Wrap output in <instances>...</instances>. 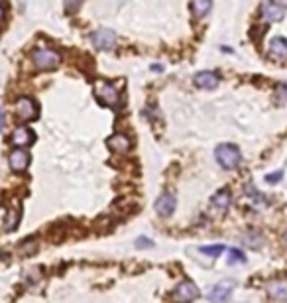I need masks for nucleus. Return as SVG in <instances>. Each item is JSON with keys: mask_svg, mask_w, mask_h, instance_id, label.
Instances as JSON below:
<instances>
[{"mask_svg": "<svg viewBox=\"0 0 287 303\" xmlns=\"http://www.w3.org/2000/svg\"><path fill=\"white\" fill-rule=\"evenodd\" d=\"M8 164H10L12 171L22 173V171H26V170H28V166H30V154H28L26 150L16 148V150H12V152H10V156H8Z\"/></svg>", "mask_w": 287, "mask_h": 303, "instance_id": "8", "label": "nucleus"}, {"mask_svg": "<svg viewBox=\"0 0 287 303\" xmlns=\"http://www.w3.org/2000/svg\"><path fill=\"white\" fill-rule=\"evenodd\" d=\"M275 95H277V98L281 100V103H287V87L285 85H277Z\"/></svg>", "mask_w": 287, "mask_h": 303, "instance_id": "23", "label": "nucleus"}, {"mask_svg": "<svg viewBox=\"0 0 287 303\" xmlns=\"http://www.w3.org/2000/svg\"><path fill=\"white\" fill-rule=\"evenodd\" d=\"M226 248H224V244H211V246H203L201 248V252L203 254H207V256H218V254H222Z\"/></svg>", "mask_w": 287, "mask_h": 303, "instance_id": "20", "label": "nucleus"}, {"mask_svg": "<svg viewBox=\"0 0 287 303\" xmlns=\"http://www.w3.org/2000/svg\"><path fill=\"white\" fill-rule=\"evenodd\" d=\"M218 81H220V79H218V75H216L215 71H201V73H197L195 79H193V83H195L199 89H207V91L218 87Z\"/></svg>", "mask_w": 287, "mask_h": 303, "instance_id": "10", "label": "nucleus"}, {"mask_svg": "<svg viewBox=\"0 0 287 303\" xmlns=\"http://www.w3.org/2000/svg\"><path fill=\"white\" fill-rule=\"evenodd\" d=\"M4 18V6H0V20Z\"/></svg>", "mask_w": 287, "mask_h": 303, "instance_id": "27", "label": "nucleus"}, {"mask_svg": "<svg viewBox=\"0 0 287 303\" xmlns=\"http://www.w3.org/2000/svg\"><path fill=\"white\" fill-rule=\"evenodd\" d=\"M269 56L273 57V59H277V61H281V59H287V39L285 38H273L271 41H269Z\"/></svg>", "mask_w": 287, "mask_h": 303, "instance_id": "13", "label": "nucleus"}, {"mask_svg": "<svg viewBox=\"0 0 287 303\" xmlns=\"http://www.w3.org/2000/svg\"><path fill=\"white\" fill-rule=\"evenodd\" d=\"M285 242H287V232H285Z\"/></svg>", "mask_w": 287, "mask_h": 303, "instance_id": "28", "label": "nucleus"}, {"mask_svg": "<svg viewBox=\"0 0 287 303\" xmlns=\"http://www.w3.org/2000/svg\"><path fill=\"white\" fill-rule=\"evenodd\" d=\"M136 248H154V240H150L146 236H140L136 240Z\"/></svg>", "mask_w": 287, "mask_h": 303, "instance_id": "22", "label": "nucleus"}, {"mask_svg": "<svg viewBox=\"0 0 287 303\" xmlns=\"http://www.w3.org/2000/svg\"><path fill=\"white\" fill-rule=\"evenodd\" d=\"M18 219H20V211L18 209H10L6 213V219H4V228L8 232H12L16 227H18Z\"/></svg>", "mask_w": 287, "mask_h": 303, "instance_id": "18", "label": "nucleus"}, {"mask_svg": "<svg viewBox=\"0 0 287 303\" xmlns=\"http://www.w3.org/2000/svg\"><path fill=\"white\" fill-rule=\"evenodd\" d=\"M189 8H191V12H193L195 18H203L213 8V2H211V0H195V2L189 4Z\"/></svg>", "mask_w": 287, "mask_h": 303, "instance_id": "16", "label": "nucleus"}, {"mask_svg": "<svg viewBox=\"0 0 287 303\" xmlns=\"http://www.w3.org/2000/svg\"><path fill=\"white\" fill-rule=\"evenodd\" d=\"M281 177H283V173H281V171H275V173L268 175V177H266V181H268V183H277Z\"/></svg>", "mask_w": 287, "mask_h": 303, "instance_id": "24", "label": "nucleus"}, {"mask_svg": "<svg viewBox=\"0 0 287 303\" xmlns=\"http://www.w3.org/2000/svg\"><path fill=\"white\" fill-rule=\"evenodd\" d=\"M65 8H67V10H75V8H79V4H67Z\"/></svg>", "mask_w": 287, "mask_h": 303, "instance_id": "26", "label": "nucleus"}, {"mask_svg": "<svg viewBox=\"0 0 287 303\" xmlns=\"http://www.w3.org/2000/svg\"><path fill=\"white\" fill-rule=\"evenodd\" d=\"M108 146H110V150L112 152H118V154H126V152L132 148V142H130V138L126 136V134H114V136H110L108 138Z\"/></svg>", "mask_w": 287, "mask_h": 303, "instance_id": "14", "label": "nucleus"}, {"mask_svg": "<svg viewBox=\"0 0 287 303\" xmlns=\"http://www.w3.org/2000/svg\"><path fill=\"white\" fill-rule=\"evenodd\" d=\"M94 93H97V98L107 107H116L118 100H120L118 89L114 85H110V83H105V81H99L97 85H94Z\"/></svg>", "mask_w": 287, "mask_h": 303, "instance_id": "4", "label": "nucleus"}, {"mask_svg": "<svg viewBox=\"0 0 287 303\" xmlns=\"http://www.w3.org/2000/svg\"><path fill=\"white\" fill-rule=\"evenodd\" d=\"M175 205H177L175 195L169 193V191H165V193H161V195L158 197V201H156V211H158L160 217H171L173 211H175Z\"/></svg>", "mask_w": 287, "mask_h": 303, "instance_id": "7", "label": "nucleus"}, {"mask_svg": "<svg viewBox=\"0 0 287 303\" xmlns=\"http://www.w3.org/2000/svg\"><path fill=\"white\" fill-rule=\"evenodd\" d=\"M211 207L216 211V213H226L228 207H230V193L228 191H218L213 195L211 199Z\"/></svg>", "mask_w": 287, "mask_h": 303, "instance_id": "15", "label": "nucleus"}, {"mask_svg": "<svg viewBox=\"0 0 287 303\" xmlns=\"http://www.w3.org/2000/svg\"><path fill=\"white\" fill-rule=\"evenodd\" d=\"M32 61H34V65H36L39 71H50V69L59 67V63H61V54L57 52V49H54V47L39 45V47L34 49Z\"/></svg>", "mask_w": 287, "mask_h": 303, "instance_id": "1", "label": "nucleus"}, {"mask_svg": "<svg viewBox=\"0 0 287 303\" xmlns=\"http://www.w3.org/2000/svg\"><path fill=\"white\" fill-rule=\"evenodd\" d=\"M260 14L268 22H277V20H281L285 16V6L283 4H277V2H262Z\"/></svg>", "mask_w": 287, "mask_h": 303, "instance_id": "9", "label": "nucleus"}, {"mask_svg": "<svg viewBox=\"0 0 287 303\" xmlns=\"http://www.w3.org/2000/svg\"><path fill=\"white\" fill-rule=\"evenodd\" d=\"M90 41L97 49H101V52H108V49L116 47L118 36H116V32H112L108 28H103V30H97V32L90 34Z\"/></svg>", "mask_w": 287, "mask_h": 303, "instance_id": "3", "label": "nucleus"}, {"mask_svg": "<svg viewBox=\"0 0 287 303\" xmlns=\"http://www.w3.org/2000/svg\"><path fill=\"white\" fill-rule=\"evenodd\" d=\"M2 126H4V114H2V111H0V130H2Z\"/></svg>", "mask_w": 287, "mask_h": 303, "instance_id": "25", "label": "nucleus"}, {"mask_svg": "<svg viewBox=\"0 0 287 303\" xmlns=\"http://www.w3.org/2000/svg\"><path fill=\"white\" fill-rule=\"evenodd\" d=\"M34 134H32V130L30 128H26V126H18L14 132H12V136H10V142L16 146V148H20L22 150V146H30L32 142H34Z\"/></svg>", "mask_w": 287, "mask_h": 303, "instance_id": "12", "label": "nucleus"}, {"mask_svg": "<svg viewBox=\"0 0 287 303\" xmlns=\"http://www.w3.org/2000/svg\"><path fill=\"white\" fill-rule=\"evenodd\" d=\"M199 297V287L193 284V282H189V280H183L175 291H173V299L177 303H191V301H195Z\"/></svg>", "mask_w": 287, "mask_h": 303, "instance_id": "5", "label": "nucleus"}, {"mask_svg": "<svg viewBox=\"0 0 287 303\" xmlns=\"http://www.w3.org/2000/svg\"><path fill=\"white\" fill-rule=\"evenodd\" d=\"M16 116L22 120V122H30L37 116V107L32 98L28 96H22L18 98V103H16Z\"/></svg>", "mask_w": 287, "mask_h": 303, "instance_id": "6", "label": "nucleus"}, {"mask_svg": "<svg viewBox=\"0 0 287 303\" xmlns=\"http://www.w3.org/2000/svg\"><path fill=\"white\" fill-rule=\"evenodd\" d=\"M269 295H273V297L279 299V301H285V299H287V285L281 284V282L271 284V285H269Z\"/></svg>", "mask_w": 287, "mask_h": 303, "instance_id": "19", "label": "nucleus"}, {"mask_svg": "<svg viewBox=\"0 0 287 303\" xmlns=\"http://www.w3.org/2000/svg\"><path fill=\"white\" fill-rule=\"evenodd\" d=\"M215 158H216V162L224 170H234V168L240 166V162H242L240 150H238L236 146H232V144H220V146H216Z\"/></svg>", "mask_w": 287, "mask_h": 303, "instance_id": "2", "label": "nucleus"}, {"mask_svg": "<svg viewBox=\"0 0 287 303\" xmlns=\"http://www.w3.org/2000/svg\"><path fill=\"white\" fill-rule=\"evenodd\" d=\"M236 262H240V264H244L246 262V256L242 254L240 250H236V248H232L230 252H228V264H236Z\"/></svg>", "mask_w": 287, "mask_h": 303, "instance_id": "21", "label": "nucleus"}, {"mask_svg": "<svg viewBox=\"0 0 287 303\" xmlns=\"http://www.w3.org/2000/svg\"><path fill=\"white\" fill-rule=\"evenodd\" d=\"M232 289H234V282H230V280L216 284V285L213 287V291H211V301H215V303H222V301H226V299L230 297Z\"/></svg>", "mask_w": 287, "mask_h": 303, "instance_id": "11", "label": "nucleus"}, {"mask_svg": "<svg viewBox=\"0 0 287 303\" xmlns=\"http://www.w3.org/2000/svg\"><path fill=\"white\" fill-rule=\"evenodd\" d=\"M244 242H246L248 246H252V248H260V246H264L266 238H264L262 232H258V230H250V232L244 236Z\"/></svg>", "mask_w": 287, "mask_h": 303, "instance_id": "17", "label": "nucleus"}]
</instances>
